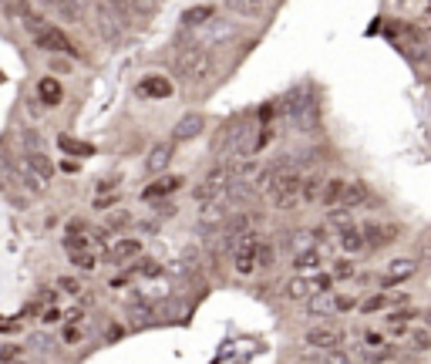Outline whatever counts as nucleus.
Segmentation results:
<instances>
[{
    "instance_id": "obj_29",
    "label": "nucleus",
    "mask_w": 431,
    "mask_h": 364,
    "mask_svg": "<svg viewBox=\"0 0 431 364\" xmlns=\"http://www.w3.org/2000/svg\"><path fill=\"white\" fill-rule=\"evenodd\" d=\"M384 307H391V297H388V293H374V297H367V300L360 304L364 314H374V311H384Z\"/></svg>"
},
{
    "instance_id": "obj_4",
    "label": "nucleus",
    "mask_w": 431,
    "mask_h": 364,
    "mask_svg": "<svg viewBox=\"0 0 431 364\" xmlns=\"http://www.w3.org/2000/svg\"><path fill=\"white\" fill-rule=\"evenodd\" d=\"M351 307H354V297L337 293V290H323V293H314V297L307 300V314H314V317H327V314L351 311Z\"/></svg>"
},
{
    "instance_id": "obj_18",
    "label": "nucleus",
    "mask_w": 431,
    "mask_h": 364,
    "mask_svg": "<svg viewBox=\"0 0 431 364\" xmlns=\"http://www.w3.org/2000/svg\"><path fill=\"white\" fill-rule=\"evenodd\" d=\"M175 189H182V175H162L158 182L142 189V199H158V196H169V193H175Z\"/></svg>"
},
{
    "instance_id": "obj_13",
    "label": "nucleus",
    "mask_w": 431,
    "mask_h": 364,
    "mask_svg": "<svg viewBox=\"0 0 431 364\" xmlns=\"http://www.w3.org/2000/svg\"><path fill=\"white\" fill-rule=\"evenodd\" d=\"M202 128H206V119L199 115V112H189V115H182L179 125H175V142H189V138H199L202 135Z\"/></svg>"
},
{
    "instance_id": "obj_10",
    "label": "nucleus",
    "mask_w": 431,
    "mask_h": 364,
    "mask_svg": "<svg viewBox=\"0 0 431 364\" xmlns=\"http://www.w3.org/2000/svg\"><path fill=\"white\" fill-rule=\"evenodd\" d=\"M135 95H138V98L162 101V98H169V95H172V81L165 78V75H145V78L135 84Z\"/></svg>"
},
{
    "instance_id": "obj_21",
    "label": "nucleus",
    "mask_w": 431,
    "mask_h": 364,
    "mask_svg": "<svg viewBox=\"0 0 431 364\" xmlns=\"http://www.w3.org/2000/svg\"><path fill=\"white\" fill-rule=\"evenodd\" d=\"M38 98L44 101V105H47V108L61 105L64 91H61V84H58V78H40V81H38Z\"/></svg>"
},
{
    "instance_id": "obj_9",
    "label": "nucleus",
    "mask_w": 431,
    "mask_h": 364,
    "mask_svg": "<svg viewBox=\"0 0 431 364\" xmlns=\"http://www.w3.org/2000/svg\"><path fill=\"white\" fill-rule=\"evenodd\" d=\"M415 274H418V260H411V256H397V260L388 263V270L381 274V283H384V287H394V283L411 280Z\"/></svg>"
},
{
    "instance_id": "obj_37",
    "label": "nucleus",
    "mask_w": 431,
    "mask_h": 364,
    "mask_svg": "<svg viewBox=\"0 0 431 364\" xmlns=\"http://www.w3.org/2000/svg\"><path fill=\"white\" fill-rule=\"evenodd\" d=\"M51 71L68 75V71H71V61H68V58H61V54H51Z\"/></svg>"
},
{
    "instance_id": "obj_11",
    "label": "nucleus",
    "mask_w": 431,
    "mask_h": 364,
    "mask_svg": "<svg viewBox=\"0 0 431 364\" xmlns=\"http://www.w3.org/2000/svg\"><path fill=\"white\" fill-rule=\"evenodd\" d=\"M360 230H364L367 250H378V246H388V243L397 240V226H388V223H367Z\"/></svg>"
},
{
    "instance_id": "obj_45",
    "label": "nucleus",
    "mask_w": 431,
    "mask_h": 364,
    "mask_svg": "<svg viewBox=\"0 0 431 364\" xmlns=\"http://www.w3.org/2000/svg\"><path fill=\"white\" fill-rule=\"evenodd\" d=\"M428 324H431V311H428Z\"/></svg>"
},
{
    "instance_id": "obj_35",
    "label": "nucleus",
    "mask_w": 431,
    "mask_h": 364,
    "mask_svg": "<svg viewBox=\"0 0 431 364\" xmlns=\"http://www.w3.org/2000/svg\"><path fill=\"white\" fill-rule=\"evenodd\" d=\"M158 0H132V10L135 14H142V17H149V14H156Z\"/></svg>"
},
{
    "instance_id": "obj_2",
    "label": "nucleus",
    "mask_w": 431,
    "mask_h": 364,
    "mask_svg": "<svg viewBox=\"0 0 431 364\" xmlns=\"http://www.w3.org/2000/svg\"><path fill=\"white\" fill-rule=\"evenodd\" d=\"M175 71H179L182 84H202V81H209V75H212V51L206 44H189L179 54Z\"/></svg>"
},
{
    "instance_id": "obj_44",
    "label": "nucleus",
    "mask_w": 431,
    "mask_h": 364,
    "mask_svg": "<svg viewBox=\"0 0 431 364\" xmlns=\"http://www.w3.org/2000/svg\"><path fill=\"white\" fill-rule=\"evenodd\" d=\"M38 3H47V7H51V3H58V0H38Z\"/></svg>"
},
{
    "instance_id": "obj_23",
    "label": "nucleus",
    "mask_w": 431,
    "mask_h": 364,
    "mask_svg": "<svg viewBox=\"0 0 431 364\" xmlns=\"http://www.w3.org/2000/svg\"><path fill=\"white\" fill-rule=\"evenodd\" d=\"M323 186H327V179L323 175H304V189H300V199L304 202H320L323 196Z\"/></svg>"
},
{
    "instance_id": "obj_16",
    "label": "nucleus",
    "mask_w": 431,
    "mask_h": 364,
    "mask_svg": "<svg viewBox=\"0 0 431 364\" xmlns=\"http://www.w3.org/2000/svg\"><path fill=\"white\" fill-rule=\"evenodd\" d=\"M169 162H172V142H156L152 152H149V159H145V169L152 175H158V172H165Z\"/></svg>"
},
{
    "instance_id": "obj_7",
    "label": "nucleus",
    "mask_w": 431,
    "mask_h": 364,
    "mask_svg": "<svg viewBox=\"0 0 431 364\" xmlns=\"http://www.w3.org/2000/svg\"><path fill=\"white\" fill-rule=\"evenodd\" d=\"M230 216H233V209H230L226 199L202 202V209H199V226L209 230V233H216V230H223V226L230 223Z\"/></svg>"
},
{
    "instance_id": "obj_12",
    "label": "nucleus",
    "mask_w": 431,
    "mask_h": 364,
    "mask_svg": "<svg viewBox=\"0 0 431 364\" xmlns=\"http://www.w3.org/2000/svg\"><path fill=\"white\" fill-rule=\"evenodd\" d=\"M320 267H323V250H320V246L293 253V270H297V274H317Z\"/></svg>"
},
{
    "instance_id": "obj_14",
    "label": "nucleus",
    "mask_w": 431,
    "mask_h": 364,
    "mask_svg": "<svg viewBox=\"0 0 431 364\" xmlns=\"http://www.w3.org/2000/svg\"><path fill=\"white\" fill-rule=\"evenodd\" d=\"M337 246L354 256V253H360V250H367V240H364V230H357V226H344L341 233H337Z\"/></svg>"
},
{
    "instance_id": "obj_42",
    "label": "nucleus",
    "mask_w": 431,
    "mask_h": 364,
    "mask_svg": "<svg viewBox=\"0 0 431 364\" xmlns=\"http://www.w3.org/2000/svg\"><path fill=\"white\" fill-rule=\"evenodd\" d=\"M58 317H61L58 311H44V324H54V321H58Z\"/></svg>"
},
{
    "instance_id": "obj_41",
    "label": "nucleus",
    "mask_w": 431,
    "mask_h": 364,
    "mask_svg": "<svg viewBox=\"0 0 431 364\" xmlns=\"http://www.w3.org/2000/svg\"><path fill=\"white\" fill-rule=\"evenodd\" d=\"M115 196H108V199H98V202H95V206H98V209H108V206H115Z\"/></svg>"
},
{
    "instance_id": "obj_33",
    "label": "nucleus",
    "mask_w": 431,
    "mask_h": 364,
    "mask_svg": "<svg viewBox=\"0 0 431 364\" xmlns=\"http://www.w3.org/2000/svg\"><path fill=\"white\" fill-rule=\"evenodd\" d=\"M320 364H354V361H351V354H347V351L334 348V351H323V358H320Z\"/></svg>"
},
{
    "instance_id": "obj_22",
    "label": "nucleus",
    "mask_w": 431,
    "mask_h": 364,
    "mask_svg": "<svg viewBox=\"0 0 431 364\" xmlns=\"http://www.w3.org/2000/svg\"><path fill=\"white\" fill-rule=\"evenodd\" d=\"M209 21H216V7H209V3L189 7V10L182 14V24H186V27H202V24H209Z\"/></svg>"
},
{
    "instance_id": "obj_40",
    "label": "nucleus",
    "mask_w": 431,
    "mask_h": 364,
    "mask_svg": "<svg viewBox=\"0 0 431 364\" xmlns=\"http://www.w3.org/2000/svg\"><path fill=\"white\" fill-rule=\"evenodd\" d=\"M58 287H61V290H68V293H78V283L71 280V277H64V280H58Z\"/></svg>"
},
{
    "instance_id": "obj_28",
    "label": "nucleus",
    "mask_w": 431,
    "mask_h": 364,
    "mask_svg": "<svg viewBox=\"0 0 431 364\" xmlns=\"http://www.w3.org/2000/svg\"><path fill=\"white\" fill-rule=\"evenodd\" d=\"M58 145H61L64 152H71V156H91V152H95L91 145H84V142H75V138H68V135H61V138H58Z\"/></svg>"
},
{
    "instance_id": "obj_32",
    "label": "nucleus",
    "mask_w": 431,
    "mask_h": 364,
    "mask_svg": "<svg viewBox=\"0 0 431 364\" xmlns=\"http://www.w3.org/2000/svg\"><path fill=\"white\" fill-rule=\"evenodd\" d=\"M71 263H75L78 270H95V267H98L95 253H88V250H81V253H71Z\"/></svg>"
},
{
    "instance_id": "obj_34",
    "label": "nucleus",
    "mask_w": 431,
    "mask_h": 364,
    "mask_svg": "<svg viewBox=\"0 0 431 364\" xmlns=\"http://www.w3.org/2000/svg\"><path fill=\"white\" fill-rule=\"evenodd\" d=\"M21 142H24L27 152H40V135L34 128H24V132H21Z\"/></svg>"
},
{
    "instance_id": "obj_27",
    "label": "nucleus",
    "mask_w": 431,
    "mask_h": 364,
    "mask_svg": "<svg viewBox=\"0 0 431 364\" xmlns=\"http://www.w3.org/2000/svg\"><path fill=\"white\" fill-rule=\"evenodd\" d=\"M132 274H138V277H158L162 267H158V260H152V256H138V263L132 267Z\"/></svg>"
},
{
    "instance_id": "obj_19",
    "label": "nucleus",
    "mask_w": 431,
    "mask_h": 364,
    "mask_svg": "<svg viewBox=\"0 0 431 364\" xmlns=\"http://www.w3.org/2000/svg\"><path fill=\"white\" fill-rule=\"evenodd\" d=\"M118 24H125V21H115V14H112V7L105 10H98V31H101V38L108 40V44H118L121 40V27Z\"/></svg>"
},
{
    "instance_id": "obj_6",
    "label": "nucleus",
    "mask_w": 431,
    "mask_h": 364,
    "mask_svg": "<svg viewBox=\"0 0 431 364\" xmlns=\"http://www.w3.org/2000/svg\"><path fill=\"white\" fill-rule=\"evenodd\" d=\"M344 330L341 327H334V324H314L307 334H304V344H310L317 351H334V348H341L344 344Z\"/></svg>"
},
{
    "instance_id": "obj_15",
    "label": "nucleus",
    "mask_w": 431,
    "mask_h": 364,
    "mask_svg": "<svg viewBox=\"0 0 431 364\" xmlns=\"http://www.w3.org/2000/svg\"><path fill=\"white\" fill-rule=\"evenodd\" d=\"M344 193H347V179H327V186H323V196H320V206L323 209H337L341 202H344Z\"/></svg>"
},
{
    "instance_id": "obj_5",
    "label": "nucleus",
    "mask_w": 431,
    "mask_h": 364,
    "mask_svg": "<svg viewBox=\"0 0 431 364\" xmlns=\"http://www.w3.org/2000/svg\"><path fill=\"white\" fill-rule=\"evenodd\" d=\"M256 250H260V233H253V230L236 243L233 267H236V274H239V277H246V274H253V270H256Z\"/></svg>"
},
{
    "instance_id": "obj_43",
    "label": "nucleus",
    "mask_w": 431,
    "mask_h": 364,
    "mask_svg": "<svg viewBox=\"0 0 431 364\" xmlns=\"http://www.w3.org/2000/svg\"><path fill=\"white\" fill-rule=\"evenodd\" d=\"M34 344H38V348H51V337H44V334H38V337H34Z\"/></svg>"
},
{
    "instance_id": "obj_39",
    "label": "nucleus",
    "mask_w": 431,
    "mask_h": 364,
    "mask_svg": "<svg viewBox=\"0 0 431 364\" xmlns=\"http://www.w3.org/2000/svg\"><path fill=\"white\" fill-rule=\"evenodd\" d=\"M84 230H88V226H84L81 219H71V223H68V236H84Z\"/></svg>"
},
{
    "instance_id": "obj_20",
    "label": "nucleus",
    "mask_w": 431,
    "mask_h": 364,
    "mask_svg": "<svg viewBox=\"0 0 431 364\" xmlns=\"http://www.w3.org/2000/svg\"><path fill=\"white\" fill-rule=\"evenodd\" d=\"M367 199H371V189H367V182H364V179H347V193H344V202H341V206L357 209V206H364Z\"/></svg>"
},
{
    "instance_id": "obj_36",
    "label": "nucleus",
    "mask_w": 431,
    "mask_h": 364,
    "mask_svg": "<svg viewBox=\"0 0 431 364\" xmlns=\"http://www.w3.org/2000/svg\"><path fill=\"white\" fill-rule=\"evenodd\" d=\"M118 17H132V0H105Z\"/></svg>"
},
{
    "instance_id": "obj_38",
    "label": "nucleus",
    "mask_w": 431,
    "mask_h": 364,
    "mask_svg": "<svg viewBox=\"0 0 431 364\" xmlns=\"http://www.w3.org/2000/svg\"><path fill=\"white\" fill-rule=\"evenodd\" d=\"M125 223H128V213H112V216H108V226H105V230H121Z\"/></svg>"
},
{
    "instance_id": "obj_25",
    "label": "nucleus",
    "mask_w": 431,
    "mask_h": 364,
    "mask_svg": "<svg viewBox=\"0 0 431 364\" xmlns=\"http://www.w3.org/2000/svg\"><path fill=\"white\" fill-rule=\"evenodd\" d=\"M408 341H411V348H415V351H431V330H428V327H411Z\"/></svg>"
},
{
    "instance_id": "obj_1",
    "label": "nucleus",
    "mask_w": 431,
    "mask_h": 364,
    "mask_svg": "<svg viewBox=\"0 0 431 364\" xmlns=\"http://www.w3.org/2000/svg\"><path fill=\"white\" fill-rule=\"evenodd\" d=\"M24 31L31 34L34 47L47 51V54H78V47L71 44V38H68L61 27H54V24H44V17H40V14H34V10L24 17Z\"/></svg>"
},
{
    "instance_id": "obj_24",
    "label": "nucleus",
    "mask_w": 431,
    "mask_h": 364,
    "mask_svg": "<svg viewBox=\"0 0 431 364\" xmlns=\"http://www.w3.org/2000/svg\"><path fill=\"white\" fill-rule=\"evenodd\" d=\"M24 162H27V165H31V169L38 172L44 182H47V179L54 175V162L44 156V149H40V152H24Z\"/></svg>"
},
{
    "instance_id": "obj_3",
    "label": "nucleus",
    "mask_w": 431,
    "mask_h": 364,
    "mask_svg": "<svg viewBox=\"0 0 431 364\" xmlns=\"http://www.w3.org/2000/svg\"><path fill=\"white\" fill-rule=\"evenodd\" d=\"M283 115L297 125V132H314L317 125V101L310 91H290L286 101H283Z\"/></svg>"
},
{
    "instance_id": "obj_17",
    "label": "nucleus",
    "mask_w": 431,
    "mask_h": 364,
    "mask_svg": "<svg viewBox=\"0 0 431 364\" xmlns=\"http://www.w3.org/2000/svg\"><path fill=\"white\" fill-rule=\"evenodd\" d=\"M226 7L233 10L236 17H243V21H256V17H263L267 0H226Z\"/></svg>"
},
{
    "instance_id": "obj_8",
    "label": "nucleus",
    "mask_w": 431,
    "mask_h": 364,
    "mask_svg": "<svg viewBox=\"0 0 431 364\" xmlns=\"http://www.w3.org/2000/svg\"><path fill=\"white\" fill-rule=\"evenodd\" d=\"M138 253H142V240H138V236H118V240L105 250V260H108L112 267H118V263L135 260Z\"/></svg>"
},
{
    "instance_id": "obj_31",
    "label": "nucleus",
    "mask_w": 431,
    "mask_h": 364,
    "mask_svg": "<svg viewBox=\"0 0 431 364\" xmlns=\"http://www.w3.org/2000/svg\"><path fill=\"white\" fill-rule=\"evenodd\" d=\"M21 358H24L21 344H0V364H17Z\"/></svg>"
},
{
    "instance_id": "obj_30",
    "label": "nucleus",
    "mask_w": 431,
    "mask_h": 364,
    "mask_svg": "<svg viewBox=\"0 0 431 364\" xmlns=\"http://www.w3.org/2000/svg\"><path fill=\"white\" fill-rule=\"evenodd\" d=\"M330 277H334V280H347V277H354V260H351V256H341V260H334V270H330Z\"/></svg>"
},
{
    "instance_id": "obj_26",
    "label": "nucleus",
    "mask_w": 431,
    "mask_h": 364,
    "mask_svg": "<svg viewBox=\"0 0 431 364\" xmlns=\"http://www.w3.org/2000/svg\"><path fill=\"white\" fill-rule=\"evenodd\" d=\"M276 263V246L267 240H260V250H256V267H263V270H270Z\"/></svg>"
}]
</instances>
